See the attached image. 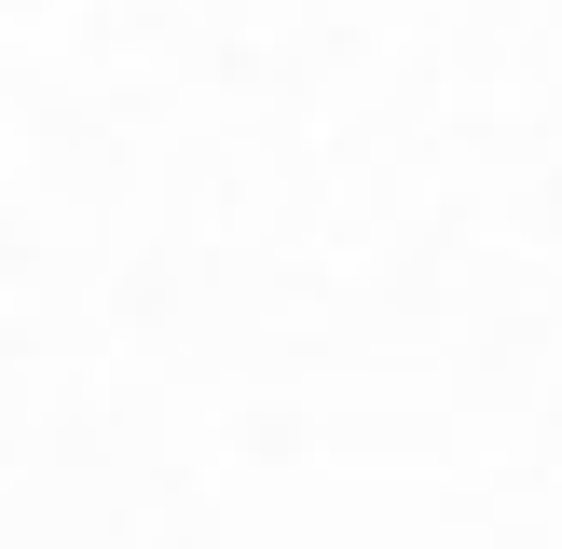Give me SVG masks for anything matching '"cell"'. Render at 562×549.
I'll list each match as a JSON object with an SVG mask.
<instances>
[]
</instances>
